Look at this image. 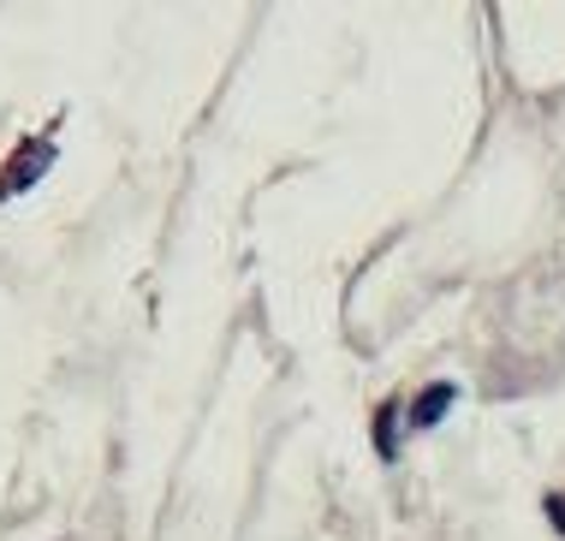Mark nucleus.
<instances>
[{
  "instance_id": "1",
  "label": "nucleus",
  "mask_w": 565,
  "mask_h": 541,
  "mask_svg": "<svg viewBox=\"0 0 565 541\" xmlns=\"http://www.w3.org/2000/svg\"><path fill=\"white\" fill-rule=\"evenodd\" d=\"M447 405H452V386H429V393L417 399V411H411V423H417V428H435V416L447 411Z\"/></svg>"
}]
</instances>
